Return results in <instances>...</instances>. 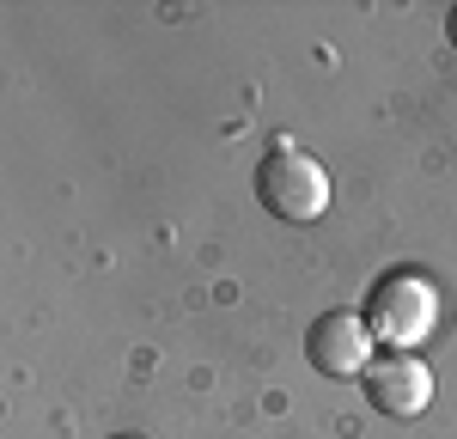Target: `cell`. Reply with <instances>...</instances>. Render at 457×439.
Segmentation results:
<instances>
[{"label": "cell", "instance_id": "obj_1", "mask_svg": "<svg viewBox=\"0 0 457 439\" xmlns=\"http://www.w3.org/2000/svg\"><path fill=\"white\" fill-rule=\"evenodd\" d=\"M360 318H366V329H372V342H385L390 354H409V348L427 342L433 324H439V293H433L427 275L396 269V275H385V281L372 287V299H366Z\"/></svg>", "mask_w": 457, "mask_h": 439}, {"label": "cell", "instance_id": "obj_6", "mask_svg": "<svg viewBox=\"0 0 457 439\" xmlns=\"http://www.w3.org/2000/svg\"><path fill=\"white\" fill-rule=\"evenodd\" d=\"M110 439H141V434H110Z\"/></svg>", "mask_w": 457, "mask_h": 439}, {"label": "cell", "instance_id": "obj_2", "mask_svg": "<svg viewBox=\"0 0 457 439\" xmlns=\"http://www.w3.org/2000/svg\"><path fill=\"white\" fill-rule=\"evenodd\" d=\"M256 195L275 220H293V226H312L329 208V171L317 165L312 153H299L293 141H281L262 165H256Z\"/></svg>", "mask_w": 457, "mask_h": 439}, {"label": "cell", "instance_id": "obj_5", "mask_svg": "<svg viewBox=\"0 0 457 439\" xmlns=\"http://www.w3.org/2000/svg\"><path fill=\"white\" fill-rule=\"evenodd\" d=\"M445 31H452V49H457V6L445 12Z\"/></svg>", "mask_w": 457, "mask_h": 439}, {"label": "cell", "instance_id": "obj_3", "mask_svg": "<svg viewBox=\"0 0 457 439\" xmlns=\"http://www.w3.org/2000/svg\"><path fill=\"white\" fill-rule=\"evenodd\" d=\"M305 360L323 378H360L372 366V329H366V318L348 311V305L312 318V329H305Z\"/></svg>", "mask_w": 457, "mask_h": 439}, {"label": "cell", "instance_id": "obj_4", "mask_svg": "<svg viewBox=\"0 0 457 439\" xmlns=\"http://www.w3.org/2000/svg\"><path fill=\"white\" fill-rule=\"evenodd\" d=\"M360 385H366V402L378 415H396V421H415L427 402H433V372L415 354H378V360L360 372Z\"/></svg>", "mask_w": 457, "mask_h": 439}]
</instances>
